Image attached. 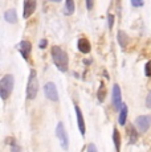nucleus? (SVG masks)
<instances>
[{
  "label": "nucleus",
  "instance_id": "423d86ee",
  "mask_svg": "<svg viewBox=\"0 0 151 152\" xmlns=\"http://www.w3.org/2000/svg\"><path fill=\"white\" fill-rule=\"evenodd\" d=\"M44 94L49 101H52V102L59 101V91H57L56 85L53 82H46L44 85Z\"/></svg>",
  "mask_w": 151,
  "mask_h": 152
},
{
  "label": "nucleus",
  "instance_id": "4468645a",
  "mask_svg": "<svg viewBox=\"0 0 151 152\" xmlns=\"http://www.w3.org/2000/svg\"><path fill=\"white\" fill-rule=\"evenodd\" d=\"M127 114H129V109H127L126 104H123V106H122V109L119 110V118H118V122H119L121 126H125V124H126Z\"/></svg>",
  "mask_w": 151,
  "mask_h": 152
},
{
  "label": "nucleus",
  "instance_id": "0eeeda50",
  "mask_svg": "<svg viewBox=\"0 0 151 152\" xmlns=\"http://www.w3.org/2000/svg\"><path fill=\"white\" fill-rule=\"evenodd\" d=\"M111 102H113V107L115 111H119L122 109V94H121V89L117 83L113 86V95H111Z\"/></svg>",
  "mask_w": 151,
  "mask_h": 152
},
{
  "label": "nucleus",
  "instance_id": "f3484780",
  "mask_svg": "<svg viewBox=\"0 0 151 152\" xmlns=\"http://www.w3.org/2000/svg\"><path fill=\"white\" fill-rule=\"evenodd\" d=\"M97 97H98V101H100V102H103V99H105V97H106V89H105V85H103V82L101 83L100 90H98V93H97Z\"/></svg>",
  "mask_w": 151,
  "mask_h": 152
},
{
  "label": "nucleus",
  "instance_id": "ddd939ff",
  "mask_svg": "<svg viewBox=\"0 0 151 152\" xmlns=\"http://www.w3.org/2000/svg\"><path fill=\"white\" fill-rule=\"evenodd\" d=\"M4 19L5 21L11 23V24H16L17 23V13L15 10H8L7 12L4 13Z\"/></svg>",
  "mask_w": 151,
  "mask_h": 152
},
{
  "label": "nucleus",
  "instance_id": "7ed1b4c3",
  "mask_svg": "<svg viewBox=\"0 0 151 152\" xmlns=\"http://www.w3.org/2000/svg\"><path fill=\"white\" fill-rule=\"evenodd\" d=\"M37 93H39V80H37V73L36 70L32 69L29 73V80L27 83V99L33 101L37 97Z\"/></svg>",
  "mask_w": 151,
  "mask_h": 152
},
{
  "label": "nucleus",
  "instance_id": "f03ea898",
  "mask_svg": "<svg viewBox=\"0 0 151 152\" xmlns=\"http://www.w3.org/2000/svg\"><path fill=\"white\" fill-rule=\"evenodd\" d=\"M13 85H15V78L12 74H5L0 81V97L3 101H7L10 95L12 94Z\"/></svg>",
  "mask_w": 151,
  "mask_h": 152
},
{
  "label": "nucleus",
  "instance_id": "a878e982",
  "mask_svg": "<svg viewBox=\"0 0 151 152\" xmlns=\"http://www.w3.org/2000/svg\"><path fill=\"white\" fill-rule=\"evenodd\" d=\"M51 1H54V3H59V1H61V0H51Z\"/></svg>",
  "mask_w": 151,
  "mask_h": 152
},
{
  "label": "nucleus",
  "instance_id": "aec40b11",
  "mask_svg": "<svg viewBox=\"0 0 151 152\" xmlns=\"http://www.w3.org/2000/svg\"><path fill=\"white\" fill-rule=\"evenodd\" d=\"M131 4L134 7H142L144 4V0H131Z\"/></svg>",
  "mask_w": 151,
  "mask_h": 152
},
{
  "label": "nucleus",
  "instance_id": "393cba45",
  "mask_svg": "<svg viewBox=\"0 0 151 152\" xmlns=\"http://www.w3.org/2000/svg\"><path fill=\"white\" fill-rule=\"evenodd\" d=\"M46 44H48V41H46V40H41V41H40V48H45L46 46Z\"/></svg>",
  "mask_w": 151,
  "mask_h": 152
},
{
  "label": "nucleus",
  "instance_id": "9b49d317",
  "mask_svg": "<svg viewBox=\"0 0 151 152\" xmlns=\"http://www.w3.org/2000/svg\"><path fill=\"white\" fill-rule=\"evenodd\" d=\"M77 46H78V50H80L81 53H84V54L90 53V50H92V45H90V42H89V40H88V39H85V37H82V39L78 40Z\"/></svg>",
  "mask_w": 151,
  "mask_h": 152
},
{
  "label": "nucleus",
  "instance_id": "5701e85b",
  "mask_svg": "<svg viewBox=\"0 0 151 152\" xmlns=\"http://www.w3.org/2000/svg\"><path fill=\"white\" fill-rule=\"evenodd\" d=\"M93 4H94V1H93V0H86V8H88V10H92Z\"/></svg>",
  "mask_w": 151,
  "mask_h": 152
},
{
  "label": "nucleus",
  "instance_id": "1a4fd4ad",
  "mask_svg": "<svg viewBox=\"0 0 151 152\" xmlns=\"http://www.w3.org/2000/svg\"><path fill=\"white\" fill-rule=\"evenodd\" d=\"M19 52L21 53L23 58L27 61L28 58H29L31 52H32V44L29 41H27V40H23V41L19 44Z\"/></svg>",
  "mask_w": 151,
  "mask_h": 152
},
{
  "label": "nucleus",
  "instance_id": "4be33fe9",
  "mask_svg": "<svg viewBox=\"0 0 151 152\" xmlns=\"http://www.w3.org/2000/svg\"><path fill=\"white\" fill-rule=\"evenodd\" d=\"M146 106L149 107V109H151V91L149 93V95H147V98H146Z\"/></svg>",
  "mask_w": 151,
  "mask_h": 152
},
{
  "label": "nucleus",
  "instance_id": "39448f33",
  "mask_svg": "<svg viewBox=\"0 0 151 152\" xmlns=\"http://www.w3.org/2000/svg\"><path fill=\"white\" fill-rule=\"evenodd\" d=\"M151 126V115H139L135 119V127L139 132H146Z\"/></svg>",
  "mask_w": 151,
  "mask_h": 152
},
{
  "label": "nucleus",
  "instance_id": "6e6552de",
  "mask_svg": "<svg viewBox=\"0 0 151 152\" xmlns=\"http://www.w3.org/2000/svg\"><path fill=\"white\" fill-rule=\"evenodd\" d=\"M36 11V0H24V11H23V17L28 19L31 15L34 13Z\"/></svg>",
  "mask_w": 151,
  "mask_h": 152
},
{
  "label": "nucleus",
  "instance_id": "9d476101",
  "mask_svg": "<svg viewBox=\"0 0 151 152\" xmlns=\"http://www.w3.org/2000/svg\"><path fill=\"white\" fill-rule=\"evenodd\" d=\"M74 110H76V115H77V123H78V130H80L81 135L85 136V132H86V126H85V121H84V116H82V113H81L80 107L76 104L74 106Z\"/></svg>",
  "mask_w": 151,
  "mask_h": 152
},
{
  "label": "nucleus",
  "instance_id": "b1692460",
  "mask_svg": "<svg viewBox=\"0 0 151 152\" xmlns=\"http://www.w3.org/2000/svg\"><path fill=\"white\" fill-rule=\"evenodd\" d=\"M86 150H88L89 152H97V147H95L94 144H90L88 148H86Z\"/></svg>",
  "mask_w": 151,
  "mask_h": 152
},
{
  "label": "nucleus",
  "instance_id": "f8f14e48",
  "mask_svg": "<svg viewBox=\"0 0 151 152\" xmlns=\"http://www.w3.org/2000/svg\"><path fill=\"white\" fill-rule=\"evenodd\" d=\"M76 10V4H74V0H65V5H64V13L66 16H70V15L74 13Z\"/></svg>",
  "mask_w": 151,
  "mask_h": 152
},
{
  "label": "nucleus",
  "instance_id": "a211bd4d",
  "mask_svg": "<svg viewBox=\"0 0 151 152\" xmlns=\"http://www.w3.org/2000/svg\"><path fill=\"white\" fill-rule=\"evenodd\" d=\"M127 134L130 135V142L135 143V140H136V131L134 130V127H133V126H130V127H129V131H127Z\"/></svg>",
  "mask_w": 151,
  "mask_h": 152
},
{
  "label": "nucleus",
  "instance_id": "dca6fc26",
  "mask_svg": "<svg viewBox=\"0 0 151 152\" xmlns=\"http://www.w3.org/2000/svg\"><path fill=\"white\" fill-rule=\"evenodd\" d=\"M117 39H118V44L122 46V48H126L127 46V34L125 33L123 31H119L118 32V36H117Z\"/></svg>",
  "mask_w": 151,
  "mask_h": 152
},
{
  "label": "nucleus",
  "instance_id": "2eb2a0df",
  "mask_svg": "<svg viewBox=\"0 0 151 152\" xmlns=\"http://www.w3.org/2000/svg\"><path fill=\"white\" fill-rule=\"evenodd\" d=\"M113 142H114V147L117 151L121 150V134L117 128H114V132H113Z\"/></svg>",
  "mask_w": 151,
  "mask_h": 152
},
{
  "label": "nucleus",
  "instance_id": "412c9836",
  "mask_svg": "<svg viewBox=\"0 0 151 152\" xmlns=\"http://www.w3.org/2000/svg\"><path fill=\"white\" fill-rule=\"evenodd\" d=\"M146 75L147 77H151V61H149V62L146 64Z\"/></svg>",
  "mask_w": 151,
  "mask_h": 152
},
{
  "label": "nucleus",
  "instance_id": "20e7f679",
  "mask_svg": "<svg viewBox=\"0 0 151 152\" xmlns=\"http://www.w3.org/2000/svg\"><path fill=\"white\" fill-rule=\"evenodd\" d=\"M56 136L60 140L61 147H62L64 150H68L69 148V136H68V132H66L65 127H64V123H61V122L56 127Z\"/></svg>",
  "mask_w": 151,
  "mask_h": 152
},
{
  "label": "nucleus",
  "instance_id": "f257e3e1",
  "mask_svg": "<svg viewBox=\"0 0 151 152\" xmlns=\"http://www.w3.org/2000/svg\"><path fill=\"white\" fill-rule=\"evenodd\" d=\"M51 54H52V60H53V64L56 65V68L59 69L60 72H62V73L68 72V69H69L68 53H66L61 46L54 45V46H52Z\"/></svg>",
  "mask_w": 151,
  "mask_h": 152
},
{
  "label": "nucleus",
  "instance_id": "6ab92c4d",
  "mask_svg": "<svg viewBox=\"0 0 151 152\" xmlns=\"http://www.w3.org/2000/svg\"><path fill=\"white\" fill-rule=\"evenodd\" d=\"M113 25H114V15L109 13L107 15V27H109L110 31L113 29Z\"/></svg>",
  "mask_w": 151,
  "mask_h": 152
}]
</instances>
